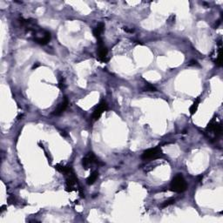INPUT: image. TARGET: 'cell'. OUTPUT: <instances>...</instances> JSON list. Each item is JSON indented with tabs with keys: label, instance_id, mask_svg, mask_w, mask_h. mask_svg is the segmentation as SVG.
<instances>
[{
	"label": "cell",
	"instance_id": "obj_5",
	"mask_svg": "<svg viewBox=\"0 0 223 223\" xmlns=\"http://www.w3.org/2000/svg\"><path fill=\"white\" fill-rule=\"evenodd\" d=\"M207 130L211 132L212 133H213V135L217 138L218 136H220L221 134V123H219L217 120L215 119H213L207 126Z\"/></svg>",
	"mask_w": 223,
	"mask_h": 223
},
{
	"label": "cell",
	"instance_id": "obj_15",
	"mask_svg": "<svg viewBox=\"0 0 223 223\" xmlns=\"http://www.w3.org/2000/svg\"><path fill=\"white\" fill-rule=\"evenodd\" d=\"M39 65H40L39 64H36V65L34 64V65H33V69H36V68H37V67H38Z\"/></svg>",
	"mask_w": 223,
	"mask_h": 223
},
{
	"label": "cell",
	"instance_id": "obj_2",
	"mask_svg": "<svg viewBox=\"0 0 223 223\" xmlns=\"http://www.w3.org/2000/svg\"><path fill=\"white\" fill-rule=\"evenodd\" d=\"M107 53H108V50L106 48V46L104 44L102 38H98V50H97V54H98V60L101 62L106 63L107 62Z\"/></svg>",
	"mask_w": 223,
	"mask_h": 223
},
{
	"label": "cell",
	"instance_id": "obj_14",
	"mask_svg": "<svg viewBox=\"0 0 223 223\" xmlns=\"http://www.w3.org/2000/svg\"><path fill=\"white\" fill-rule=\"evenodd\" d=\"M198 65V64H197V61H196V60H192L190 63L188 64V65H189V66H191V65Z\"/></svg>",
	"mask_w": 223,
	"mask_h": 223
},
{
	"label": "cell",
	"instance_id": "obj_13",
	"mask_svg": "<svg viewBox=\"0 0 223 223\" xmlns=\"http://www.w3.org/2000/svg\"><path fill=\"white\" fill-rule=\"evenodd\" d=\"M59 87L61 90H64V88H65V82H64V79H60V81H59Z\"/></svg>",
	"mask_w": 223,
	"mask_h": 223
},
{
	"label": "cell",
	"instance_id": "obj_8",
	"mask_svg": "<svg viewBox=\"0 0 223 223\" xmlns=\"http://www.w3.org/2000/svg\"><path fill=\"white\" fill-rule=\"evenodd\" d=\"M104 29H105V25H104L103 23H99L98 25H97V27L93 30V35H94V37H96L97 38H101L100 36H101V34L104 32Z\"/></svg>",
	"mask_w": 223,
	"mask_h": 223
},
{
	"label": "cell",
	"instance_id": "obj_4",
	"mask_svg": "<svg viewBox=\"0 0 223 223\" xmlns=\"http://www.w3.org/2000/svg\"><path fill=\"white\" fill-rule=\"evenodd\" d=\"M92 164H97V165H103V163L99 162L96 156L93 154V152H89L85 158L82 160V166L85 169H88Z\"/></svg>",
	"mask_w": 223,
	"mask_h": 223
},
{
	"label": "cell",
	"instance_id": "obj_3",
	"mask_svg": "<svg viewBox=\"0 0 223 223\" xmlns=\"http://www.w3.org/2000/svg\"><path fill=\"white\" fill-rule=\"evenodd\" d=\"M162 153L160 147H155V148H150L147 149L142 154V159L147 160H155L161 157Z\"/></svg>",
	"mask_w": 223,
	"mask_h": 223
},
{
	"label": "cell",
	"instance_id": "obj_1",
	"mask_svg": "<svg viewBox=\"0 0 223 223\" xmlns=\"http://www.w3.org/2000/svg\"><path fill=\"white\" fill-rule=\"evenodd\" d=\"M171 190L176 193H182L186 189V183L183 178V176L180 174H178L174 177L170 186Z\"/></svg>",
	"mask_w": 223,
	"mask_h": 223
},
{
	"label": "cell",
	"instance_id": "obj_10",
	"mask_svg": "<svg viewBox=\"0 0 223 223\" xmlns=\"http://www.w3.org/2000/svg\"><path fill=\"white\" fill-rule=\"evenodd\" d=\"M200 102H201V98H197L195 100H194V102L193 103V105L191 106L190 109H189L191 115H194L196 112H197L198 107H199V105H200Z\"/></svg>",
	"mask_w": 223,
	"mask_h": 223
},
{
	"label": "cell",
	"instance_id": "obj_6",
	"mask_svg": "<svg viewBox=\"0 0 223 223\" xmlns=\"http://www.w3.org/2000/svg\"><path fill=\"white\" fill-rule=\"evenodd\" d=\"M108 110V106H107V104L106 101H104L102 100L100 103L98 104V106L96 107V109L94 110V112H93V120H98L99 118H100V116L102 115L104 112H106V111H107Z\"/></svg>",
	"mask_w": 223,
	"mask_h": 223
},
{
	"label": "cell",
	"instance_id": "obj_9",
	"mask_svg": "<svg viewBox=\"0 0 223 223\" xmlns=\"http://www.w3.org/2000/svg\"><path fill=\"white\" fill-rule=\"evenodd\" d=\"M98 173L97 171H94V172H93L92 174L89 175V177L87 179V183L88 185H92L96 181V180L98 179Z\"/></svg>",
	"mask_w": 223,
	"mask_h": 223
},
{
	"label": "cell",
	"instance_id": "obj_7",
	"mask_svg": "<svg viewBox=\"0 0 223 223\" xmlns=\"http://www.w3.org/2000/svg\"><path fill=\"white\" fill-rule=\"evenodd\" d=\"M68 98L65 97L64 98V100L61 102V103L59 105V106L57 107V108L55 109L54 113H53V114L54 115H60L61 113H63L65 111V109L67 108V106H68Z\"/></svg>",
	"mask_w": 223,
	"mask_h": 223
},
{
	"label": "cell",
	"instance_id": "obj_11",
	"mask_svg": "<svg viewBox=\"0 0 223 223\" xmlns=\"http://www.w3.org/2000/svg\"><path fill=\"white\" fill-rule=\"evenodd\" d=\"M144 90H145V91H147V92H157L156 87H154L153 86H152L151 84H149V83H147V84H146V86L144 87Z\"/></svg>",
	"mask_w": 223,
	"mask_h": 223
},
{
	"label": "cell",
	"instance_id": "obj_12",
	"mask_svg": "<svg viewBox=\"0 0 223 223\" xmlns=\"http://www.w3.org/2000/svg\"><path fill=\"white\" fill-rule=\"evenodd\" d=\"M174 202H175V200L174 199H169L167 201H166V202H164L162 203V205H161V207H167L170 206V205H172V204H174Z\"/></svg>",
	"mask_w": 223,
	"mask_h": 223
}]
</instances>
